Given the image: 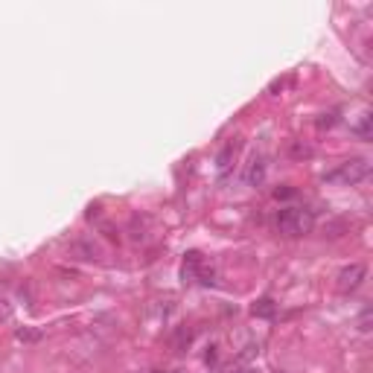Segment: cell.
<instances>
[{
	"instance_id": "6da1fadb",
	"label": "cell",
	"mask_w": 373,
	"mask_h": 373,
	"mask_svg": "<svg viewBox=\"0 0 373 373\" xmlns=\"http://www.w3.org/2000/svg\"><path fill=\"white\" fill-rule=\"evenodd\" d=\"M367 175H370V161H367V158H350V161L338 163L336 170L324 172V184H336V187H356V184H362Z\"/></svg>"
},
{
	"instance_id": "7a4b0ae2",
	"label": "cell",
	"mask_w": 373,
	"mask_h": 373,
	"mask_svg": "<svg viewBox=\"0 0 373 373\" xmlns=\"http://www.w3.org/2000/svg\"><path fill=\"white\" fill-rule=\"evenodd\" d=\"M315 228V213L309 207H283L278 213V230L286 237H307Z\"/></svg>"
},
{
	"instance_id": "3957f363",
	"label": "cell",
	"mask_w": 373,
	"mask_h": 373,
	"mask_svg": "<svg viewBox=\"0 0 373 373\" xmlns=\"http://www.w3.org/2000/svg\"><path fill=\"white\" fill-rule=\"evenodd\" d=\"M181 278H184V283L199 280L204 286H210L213 283V269H207V262L201 260L199 251H190L187 260H184V266H181Z\"/></svg>"
},
{
	"instance_id": "277c9868",
	"label": "cell",
	"mask_w": 373,
	"mask_h": 373,
	"mask_svg": "<svg viewBox=\"0 0 373 373\" xmlns=\"http://www.w3.org/2000/svg\"><path fill=\"white\" fill-rule=\"evenodd\" d=\"M365 278H367V269L362 266V262H350V266H344V269L338 271L336 286H338V292L350 295V292H356V289L365 283Z\"/></svg>"
},
{
	"instance_id": "5b68a950",
	"label": "cell",
	"mask_w": 373,
	"mask_h": 373,
	"mask_svg": "<svg viewBox=\"0 0 373 373\" xmlns=\"http://www.w3.org/2000/svg\"><path fill=\"white\" fill-rule=\"evenodd\" d=\"M266 172H269V163L262 155H254L251 161H248V167H245V184L248 187H260L262 181H266Z\"/></svg>"
},
{
	"instance_id": "8992f818",
	"label": "cell",
	"mask_w": 373,
	"mask_h": 373,
	"mask_svg": "<svg viewBox=\"0 0 373 373\" xmlns=\"http://www.w3.org/2000/svg\"><path fill=\"white\" fill-rule=\"evenodd\" d=\"M254 315H260V318H271V315H274V300H271V298L257 300V303H254Z\"/></svg>"
},
{
	"instance_id": "52a82bcc",
	"label": "cell",
	"mask_w": 373,
	"mask_h": 373,
	"mask_svg": "<svg viewBox=\"0 0 373 373\" xmlns=\"http://www.w3.org/2000/svg\"><path fill=\"white\" fill-rule=\"evenodd\" d=\"M12 312H15V307H12V300L9 298H0V324H6Z\"/></svg>"
},
{
	"instance_id": "ba28073f",
	"label": "cell",
	"mask_w": 373,
	"mask_h": 373,
	"mask_svg": "<svg viewBox=\"0 0 373 373\" xmlns=\"http://www.w3.org/2000/svg\"><path fill=\"white\" fill-rule=\"evenodd\" d=\"M358 137H362V140H367L370 137V114H362V122H358V126L353 129Z\"/></svg>"
},
{
	"instance_id": "9c48e42d",
	"label": "cell",
	"mask_w": 373,
	"mask_h": 373,
	"mask_svg": "<svg viewBox=\"0 0 373 373\" xmlns=\"http://www.w3.org/2000/svg\"><path fill=\"white\" fill-rule=\"evenodd\" d=\"M18 338H21V341H35L38 336H35V333H30V329H18Z\"/></svg>"
},
{
	"instance_id": "30bf717a",
	"label": "cell",
	"mask_w": 373,
	"mask_h": 373,
	"mask_svg": "<svg viewBox=\"0 0 373 373\" xmlns=\"http://www.w3.org/2000/svg\"><path fill=\"white\" fill-rule=\"evenodd\" d=\"M274 196H278V199H289V196H295V190H278Z\"/></svg>"
},
{
	"instance_id": "8fae6325",
	"label": "cell",
	"mask_w": 373,
	"mask_h": 373,
	"mask_svg": "<svg viewBox=\"0 0 373 373\" xmlns=\"http://www.w3.org/2000/svg\"><path fill=\"white\" fill-rule=\"evenodd\" d=\"M143 373H161V370H143Z\"/></svg>"
}]
</instances>
